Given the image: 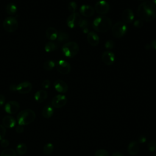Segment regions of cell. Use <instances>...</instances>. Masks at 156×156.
<instances>
[{
  "label": "cell",
  "instance_id": "obj_1",
  "mask_svg": "<svg viewBox=\"0 0 156 156\" xmlns=\"http://www.w3.org/2000/svg\"><path fill=\"white\" fill-rule=\"evenodd\" d=\"M136 13L143 21L151 22L156 18V6L149 1H144L139 5Z\"/></svg>",
  "mask_w": 156,
  "mask_h": 156
},
{
  "label": "cell",
  "instance_id": "obj_2",
  "mask_svg": "<svg viewBox=\"0 0 156 156\" xmlns=\"http://www.w3.org/2000/svg\"><path fill=\"white\" fill-rule=\"evenodd\" d=\"M112 24V20L110 18L105 16H99L93 20L92 27L96 32L104 33L111 28Z\"/></svg>",
  "mask_w": 156,
  "mask_h": 156
},
{
  "label": "cell",
  "instance_id": "obj_3",
  "mask_svg": "<svg viewBox=\"0 0 156 156\" xmlns=\"http://www.w3.org/2000/svg\"><path fill=\"white\" fill-rule=\"evenodd\" d=\"M36 114L31 109H25L21 111L16 116L19 125L26 126L32 123L35 119Z\"/></svg>",
  "mask_w": 156,
  "mask_h": 156
},
{
  "label": "cell",
  "instance_id": "obj_4",
  "mask_svg": "<svg viewBox=\"0 0 156 156\" xmlns=\"http://www.w3.org/2000/svg\"><path fill=\"white\" fill-rule=\"evenodd\" d=\"M79 51V46L76 42L69 41L65 43L62 48V51L63 55L68 58H73Z\"/></svg>",
  "mask_w": 156,
  "mask_h": 156
},
{
  "label": "cell",
  "instance_id": "obj_5",
  "mask_svg": "<svg viewBox=\"0 0 156 156\" xmlns=\"http://www.w3.org/2000/svg\"><path fill=\"white\" fill-rule=\"evenodd\" d=\"M127 25L122 21L116 22L112 27V34L117 38L122 37L127 32Z\"/></svg>",
  "mask_w": 156,
  "mask_h": 156
},
{
  "label": "cell",
  "instance_id": "obj_6",
  "mask_svg": "<svg viewBox=\"0 0 156 156\" xmlns=\"http://www.w3.org/2000/svg\"><path fill=\"white\" fill-rule=\"evenodd\" d=\"M3 28L7 32H14L18 27V21L14 16H8L3 21Z\"/></svg>",
  "mask_w": 156,
  "mask_h": 156
},
{
  "label": "cell",
  "instance_id": "obj_7",
  "mask_svg": "<svg viewBox=\"0 0 156 156\" xmlns=\"http://www.w3.org/2000/svg\"><path fill=\"white\" fill-rule=\"evenodd\" d=\"M82 20L79 13L76 12L72 13L66 19V24L69 28L73 29L79 26Z\"/></svg>",
  "mask_w": 156,
  "mask_h": 156
},
{
  "label": "cell",
  "instance_id": "obj_8",
  "mask_svg": "<svg viewBox=\"0 0 156 156\" xmlns=\"http://www.w3.org/2000/svg\"><path fill=\"white\" fill-rule=\"evenodd\" d=\"M94 10L99 14L105 15L109 12L110 5L106 1L100 0L95 4Z\"/></svg>",
  "mask_w": 156,
  "mask_h": 156
},
{
  "label": "cell",
  "instance_id": "obj_9",
  "mask_svg": "<svg viewBox=\"0 0 156 156\" xmlns=\"http://www.w3.org/2000/svg\"><path fill=\"white\" fill-rule=\"evenodd\" d=\"M55 66L58 72L62 74H67L71 71V65L70 64L64 60H59L55 63Z\"/></svg>",
  "mask_w": 156,
  "mask_h": 156
},
{
  "label": "cell",
  "instance_id": "obj_10",
  "mask_svg": "<svg viewBox=\"0 0 156 156\" xmlns=\"http://www.w3.org/2000/svg\"><path fill=\"white\" fill-rule=\"evenodd\" d=\"M67 102L66 97L63 94H57L53 98L51 101V105L56 108H60L65 106Z\"/></svg>",
  "mask_w": 156,
  "mask_h": 156
},
{
  "label": "cell",
  "instance_id": "obj_11",
  "mask_svg": "<svg viewBox=\"0 0 156 156\" xmlns=\"http://www.w3.org/2000/svg\"><path fill=\"white\" fill-rule=\"evenodd\" d=\"M20 109V104L16 101H10L4 106V110L9 114H15Z\"/></svg>",
  "mask_w": 156,
  "mask_h": 156
},
{
  "label": "cell",
  "instance_id": "obj_12",
  "mask_svg": "<svg viewBox=\"0 0 156 156\" xmlns=\"http://www.w3.org/2000/svg\"><path fill=\"white\" fill-rule=\"evenodd\" d=\"M115 60V55L113 52L108 50L103 52L102 55V60L105 65L107 66L112 65L114 63Z\"/></svg>",
  "mask_w": 156,
  "mask_h": 156
},
{
  "label": "cell",
  "instance_id": "obj_13",
  "mask_svg": "<svg viewBox=\"0 0 156 156\" xmlns=\"http://www.w3.org/2000/svg\"><path fill=\"white\" fill-rule=\"evenodd\" d=\"M32 89V84L28 81L21 82L16 87V91L20 94H27L31 91Z\"/></svg>",
  "mask_w": 156,
  "mask_h": 156
},
{
  "label": "cell",
  "instance_id": "obj_14",
  "mask_svg": "<svg viewBox=\"0 0 156 156\" xmlns=\"http://www.w3.org/2000/svg\"><path fill=\"white\" fill-rule=\"evenodd\" d=\"M79 12L80 15L85 17H90L94 15V8L91 5L87 4H83L80 6L79 9Z\"/></svg>",
  "mask_w": 156,
  "mask_h": 156
},
{
  "label": "cell",
  "instance_id": "obj_15",
  "mask_svg": "<svg viewBox=\"0 0 156 156\" xmlns=\"http://www.w3.org/2000/svg\"><path fill=\"white\" fill-rule=\"evenodd\" d=\"M54 87L57 92L61 93H65L67 92L68 90V86L67 83L63 80L60 79L57 80L54 82Z\"/></svg>",
  "mask_w": 156,
  "mask_h": 156
},
{
  "label": "cell",
  "instance_id": "obj_16",
  "mask_svg": "<svg viewBox=\"0 0 156 156\" xmlns=\"http://www.w3.org/2000/svg\"><path fill=\"white\" fill-rule=\"evenodd\" d=\"M134 13L132 9L129 8L126 9L122 13V18L124 23H131L134 20Z\"/></svg>",
  "mask_w": 156,
  "mask_h": 156
},
{
  "label": "cell",
  "instance_id": "obj_17",
  "mask_svg": "<svg viewBox=\"0 0 156 156\" xmlns=\"http://www.w3.org/2000/svg\"><path fill=\"white\" fill-rule=\"evenodd\" d=\"M87 40L88 43L92 46H96L99 43V37L94 32L91 31L87 34Z\"/></svg>",
  "mask_w": 156,
  "mask_h": 156
},
{
  "label": "cell",
  "instance_id": "obj_18",
  "mask_svg": "<svg viewBox=\"0 0 156 156\" xmlns=\"http://www.w3.org/2000/svg\"><path fill=\"white\" fill-rule=\"evenodd\" d=\"M2 124L5 127L13 128L16 125V120L13 116L7 115L2 118Z\"/></svg>",
  "mask_w": 156,
  "mask_h": 156
},
{
  "label": "cell",
  "instance_id": "obj_19",
  "mask_svg": "<svg viewBox=\"0 0 156 156\" xmlns=\"http://www.w3.org/2000/svg\"><path fill=\"white\" fill-rule=\"evenodd\" d=\"M140 147L138 143L135 141H132L129 143L127 146L128 153L132 155H135L137 154L139 152Z\"/></svg>",
  "mask_w": 156,
  "mask_h": 156
},
{
  "label": "cell",
  "instance_id": "obj_20",
  "mask_svg": "<svg viewBox=\"0 0 156 156\" xmlns=\"http://www.w3.org/2000/svg\"><path fill=\"white\" fill-rule=\"evenodd\" d=\"M57 35L58 31L55 27H49L46 30V37L48 40L51 41H54L56 40L57 38Z\"/></svg>",
  "mask_w": 156,
  "mask_h": 156
},
{
  "label": "cell",
  "instance_id": "obj_21",
  "mask_svg": "<svg viewBox=\"0 0 156 156\" xmlns=\"http://www.w3.org/2000/svg\"><path fill=\"white\" fill-rule=\"evenodd\" d=\"M47 97H48V93L46 91L44 90H40L37 91L34 95L35 100L39 103H41L44 101L46 99Z\"/></svg>",
  "mask_w": 156,
  "mask_h": 156
},
{
  "label": "cell",
  "instance_id": "obj_22",
  "mask_svg": "<svg viewBox=\"0 0 156 156\" xmlns=\"http://www.w3.org/2000/svg\"><path fill=\"white\" fill-rule=\"evenodd\" d=\"M54 108L51 105H46L42 110V116L44 118L49 119L54 114Z\"/></svg>",
  "mask_w": 156,
  "mask_h": 156
},
{
  "label": "cell",
  "instance_id": "obj_23",
  "mask_svg": "<svg viewBox=\"0 0 156 156\" xmlns=\"http://www.w3.org/2000/svg\"><path fill=\"white\" fill-rule=\"evenodd\" d=\"M69 35L67 32L63 30H60L58 32V35L57 38L58 42L62 43L64 41H66L69 39Z\"/></svg>",
  "mask_w": 156,
  "mask_h": 156
},
{
  "label": "cell",
  "instance_id": "obj_24",
  "mask_svg": "<svg viewBox=\"0 0 156 156\" xmlns=\"http://www.w3.org/2000/svg\"><path fill=\"white\" fill-rule=\"evenodd\" d=\"M5 11L7 14L10 15H13L17 12V7L15 4L12 2L9 3L6 6Z\"/></svg>",
  "mask_w": 156,
  "mask_h": 156
},
{
  "label": "cell",
  "instance_id": "obj_25",
  "mask_svg": "<svg viewBox=\"0 0 156 156\" xmlns=\"http://www.w3.org/2000/svg\"><path fill=\"white\" fill-rule=\"evenodd\" d=\"M58 46L53 41H48L44 46V50L46 52H51L57 49Z\"/></svg>",
  "mask_w": 156,
  "mask_h": 156
},
{
  "label": "cell",
  "instance_id": "obj_26",
  "mask_svg": "<svg viewBox=\"0 0 156 156\" xmlns=\"http://www.w3.org/2000/svg\"><path fill=\"white\" fill-rule=\"evenodd\" d=\"M27 147L26 144L23 143L18 144L17 145L16 149V151L18 154L20 155H23L25 154L27 152Z\"/></svg>",
  "mask_w": 156,
  "mask_h": 156
},
{
  "label": "cell",
  "instance_id": "obj_27",
  "mask_svg": "<svg viewBox=\"0 0 156 156\" xmlns=\"http://www.w3.org/2000/svg\"><path fill=\"white\" fill-rule=\"evenodd\" d=\"M79 27L82 29L83 33L88 34L89 32V23L88 20L85 19L82 20Z\"/></svg>",
  "mask_w": 156,
  "mask_h": 156
},
{
  "label": "cell",
  "instance_id": "obj_28",
  "mask_svg": "<svg viewBox=\"0 0 156 156\" xmlns=\"http://www.w3.org/2000/svg\"><path fill=\"white\" fill-rule=\"evenodd\" d=\"M54 147L53 144L51 143H48L44 146L43 149V152L44 154L48 155L52 153V152L54 151Z\"/></svg>",
  "mask_w": 156,
  "mask_h": 156
},
{
  "label": "cell",
  "instance_id": "obj_29",
  "mask_svg": "<svg viewBox=\"0 0 156 156\" xmlns=\"http://www.w3.org/2000/svg\"><path fill=\"white\" fill-rule=\"evenodd\" d=\"M55 66V62L52 60H48L43 63V68L46 71L52 70Z\"/></svg>",
  "mask_w": 156,
  "mask_h": 156
},
{
  "label": "cell",
  "instance_id": "obj_30",
  "mask_svg": "<svg viewBox=\"0 0 156 156\" xmlns=\"http://www.w3.org/2000/svg\"><path fill=\"white\" fill-rule=\"evenodd\" d=\"M0 156H16V152L12 148H7L1 152Z\"/></svg>",
  "mask_w": 156,
  "mask_h": 156
},
{
  "label": "cell",
  "instance_id": "obj_31",
  "mask_svg": "<svg viewBox=\"0 0 156 156\" xmlns=\"http://www.w3.org/2000/svg\"><path fill=\"white\" fill-rule=\"evenodd\" d=\"M94 156H110L108 152L104 149H98L95 153Z\"/></svg>",
  "mask_w": 156,
  "mask_h": 156
},
{
  "label": "cell",
  "instance_id": "obj_32",
  "mask_svg": "<svg viewBox=\"0 0 156 156\" xmlns=\"http://www.w3.org/2000/svg\"><path fill=\"white\" fill-rule=\"evenodd\" d=\"M148 149L151 152L156 151V140H152L148 143Z\"/></svg>",
  "mask_w": 156,
  "mask_h": 156
},
{
  "label": "cell",
  "instance_id": "obj_33",
  "mask_svg": "<svg viewBox=\"0 0 156 156\" xmlns=\"http://www.w3.org/2000/svg\"><path fill=\"white\" fill-rule=\"evenodd\" d=\"M77 4L76 3V2L74 1H70L68 5V10L70 12H72V13H74L75 11L77 9Z\"/></svg>",
  "mask_w": 156,
  "mask_h": 156
},
{
  "label": "cell",
  "instance_id": "obj_34",
  "mask_svg": "<svg viewBox=\"0 0 156 156\" xmlns=\"http://www.w3.org/2000/svg\"><path fill=\"white\" fill-rule=\"evenodd\" d=\"M114 45H115V43L113 41V40H108L106 41V42L105 43V44H104L105 48L108 50L113 49L114 48Z\"/></svg>",
  "mask_w": 156,
  "mask_h": 156
},
{
  "label": "cell",
  "instance_id": "obj_35",
  "mask_svg": "<svg viewBox=\"0 0 156 156\" xmlns=\"http://www.w3.org/2000/svg\"><path fill=\"white\" fill-rule=\"evenodd\" d=\"M6 133V129L5 127L3 126L0 124V140H2L5 136Z\"/></svg>",
  "mask_w": 156,
  "mask_h": 156
},
{
  "label": "cell",
  "instance_id": "obj_36",
  "mask_svg": "<svg viewBox=\"0 0 156 156\" xmlns=\"http://www.w3.org/2000/svg\"><path fill=\"white\" fill-rule=\"evenodd\" d=\"M144 25V23L142 20H141L140 19L139 20H136L134 23H133V26L136 27V28H141Z\"/></svg>",
  "mask_w": 156,
  "mask_h": 156
},
{
  "label": "cell",
  "instance_id": "obj_37",
  "mask_svg": "<svg viewBox=\"0 0 156 156\" xmlns=\"http://www.w3.org/2000/svg\"><path fill=\"white\" fill-rule=\"evenodd\" d=\"M50 85H51V82L48 79H46L43 80L42 82V87L45 89L48 88L50 87Z\"/></svg>",
  "mask_w": 156,
  "mask_h": 156
},
{
  "label": "cell",
  "instance_id": "obj_38",
  "mask_svg": "<svg viewBox=\"0 0 156 156\" xmlns=\"http://www.w3.org/2000/svg\"><path fill=\"white\" fill-rule=\"evenodd\" d=\"M0 144L2 147H7L9 145V141L8 140L3 138L2 140H1Z\"/></svg>",
  "mask_w": 156,
  "mask_h": 156
},
{
  "label": "cell",
  "instance_id": "obj_39",
  "mask_svg": "<svg viewBox=\"0 0 156 156\" xmlns=\"http://www.w3.org/2000/svg\"><path fill=\"white\" fill-rule=\"evenodd\" d=\"M24 127H23V126H21V125H19L18 126L16 127L15 128V130L16 132L18 133H21L23 132L24 131Z\"/></svg>",
  "mask_w": 156,
  "mask_h": 156
},
{
  "label": "cell",
  "instance_id": "obj_40",
  "mask_svg": "<svg viewBox=\"0 0 156 156\" xmlns=\"http://www.w3.org/2000/svg\"><path fill=\"white\" fill-rule=\"evenodd\" d=\"M146 141V138L144 135H141L138 138V143H144Z\"/></svg>",
  "mask_w": 156,
  "mask_h": 156
},
{
  "label": "cell",
  "instance_id": "obj_41",
  "mask_svg": "<svg viewBox=\"0 0 156 156\" xmlns=\"http://www.w3.org/2000/svg\"><path fill=\"white\" fill-rule=\"evenodd\" d=\"M5 102V98L3 94H0V106H2Z\"/></svg>",
  "mask_w": 156,
  "mask_h": 156
},
{
  "label": "cell",
  "instance_id": "obj_42",
  "mask_svg": "<svg viewBox=\"0 0 156 156\" xmlns=\"http://www.w3.org/2000/svg\"><path fill=\"white\" fill-rule=\"evenodd\" d=\"M150 45H151V48L156 50V39H154V40H152L151 43H150Z\"/></svg>",
  "mask_w": 156,
  "mask_h": 156
},
{
  "label": "cell",
  "instance_id": "obj_43",
  "mask_svg": "<svg viewBox=\"0 0 156 156\" xmlns=\"http://www.w3.org/2000/svg\"><path fill=\"white\" fill-rule=\"evenodd\" d=\"M16 87H17V85L16 84H11L9 87V90L11 91H16Z\"/></svg>",
  "mask_w": 156,
  "mask_h": 156
},
{
  "label": "cell",
  "instance_id": "obj_44",
  "mask_svg": "<svg viewBox=\"0 0 156 156\" xmlns=\"http://www.w3.org/2000/svg\"><path fill=\"white\" fill-rule=\"evenodd\" d=\"M112 156H124V155L119 152H115L112 154Z\"/></svg>",
  "mask_w": 156,
  "mask_h": 156
},
{
  "label": "cell",
  "instance_id": "obj_45",
  "mask_svg": "<svg viewBox=\"0 0 156 156\" xmlns=\"http://www.w3.org/2000/svg\"><path fill=\"white\" fill-rule=\"evenodd\" d=\"M152 3L156 6V0H152Z\"/></svg>",
  "mask_w": 156,
  "mask_h": 156
},
{
  "label": "cell",
  "instance_id": "obj_46",
  "mask_svg": "<svg viewBox=\"0 0 156 156\" xmlns=\"http://www.w3.org/2000/svg\"><path fill=\"white\" fill-rule=\"evenodd\" d=\"M154 156H156V153L154 154Z\"/></svg>",
  "mask_w": 156,
  "mask_h": 156
},
{
  "label": "cell",
  "instance_id": "obj_47",
  "mask_svg": "<svg viewBox=\"0 0 156 156\" xmlns=\"http://www.w3.org/2000/svg\"><path fill=\"white\" fill-rule=\"evenodd\" d=\"M140 1H144V0H140Z\"/></svg>",
  "mask_w": 156,
  "mask_h": 156
},
{
  "label": "cell",
  "instance_id": "obj_48",
  "mask_svg": "<svg viewBox=\"0 0 156 156\" xmlns=\"http://www.w3.org/2000/svg\"><path fill=\"white\" fill-rule=\"evenodd\" d=\"M98 1H100V0H98Z\"/></svg>",
  "mask_w": 156,
  "mask_h": 156
}]
</instances>
